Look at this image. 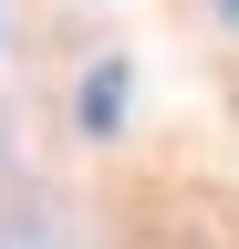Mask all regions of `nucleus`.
Returning <instances> with one entry per match:
<instances>
[{
    "instance_id": "2",
    "label": "nucleus",
    "mask_w": 239,
    "mask_h": 249,
    "mask_svg": "<svg viewBox=\"0 0 239 249\" xmlns=\"http://www.w3.org/2000/svg\"><path fill=\"white\" fill-rule=\"evenodd\" d=\"M229 11H239V0H229Z\"/></svg>"
},
{
    "instance_id": "1",
    "label": "nucleus",
    "mask_w": 239,
    "mask_h": 249,
    "mask_svg": "<svg viewBox=\"0 0 239 249\" xmlns=\"http://www.w3.org/2000/svg\"><path fill=\"white\" fill-rule=\"evenodd\" d=\"M114 104H125V73H94V83H83V124H94V135L114 124Z\"/></svg>"
}]
</instances>
